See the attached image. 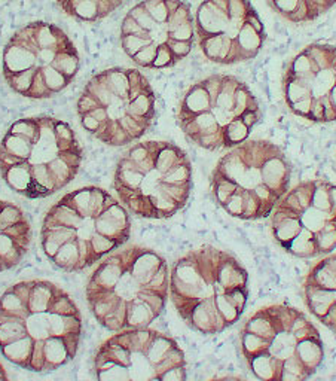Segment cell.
I'll return each mask as SVG.
<instances>
[{"mask_svg":"<svg viewBox=\"0 0 336 381\" xmlns=\"http://www.w3.org/2000/svg\"><path fill=\"white\" fill-rule=\"evenodd\" d=\"M84 322L63 287L42 279L13 283L0 297V353L30 372H52L74 360Z\"/></svg>","mask_w":336,"mask_h":381,"instance_id":"6da1fadb","label":"cell"},{"mask_svg":"<svg viewBox=\"0 0 336 381\" xmlns=\"http://www.w3.org/2000/svg\"><path fill=\"white\" fill-rule=\"evenodd\" d=\"M131 215L116 195L100 187L65 194L45 213L40 248L60 271L81 272L125 246Z\"/></svg>","mask_w":336,"mask_h":381,"instance_id":"7a4b0ae2","label":"cell"},{"mask_svg":"<svg viewBox=\"0 0 336 381\" xmlns=\"http://www.w3.org/2000/svg\"><path fill=\"white\" fill-rule=\"evenodd\" d=\"M85 299L106 331L152 326L170 299V265L154 249L125 245L103 258L91 272Z\"/></svg>","mask_w":336,"mask_h":381,"instance_id":"3957f363","label":"cell"},{"mask_svg":"<svg viewBox=\"0 0 336 381\" xmlns=\"http://www.w3.org/2000/svg\"><path fill=\"white\" fill-rule=\"evenodd\" d=\"M249 297L246 267L220 248H195L170 267V301L183 324L198 333L219 335L238 324Z\"/></svg>","mask_w":336,"mask_h":381,"instance_id":"277c9868","label":"cell"},{"mask_svg":"<svg viewBox=\"0 0 336 381\" xmlns=\"http://www.w3.org/2000/svg\"><path fill=\"white\" fill-rule=\"evenodd\" d=\"M84 149L63 119L21 118L0 142V176L6 187L28 200H43L69 187L81 172Z\"/></svg>","mask_w":336,"mask_h":381,"instance_id":"5b68a950","label":"cell"},{"mask_svg":"<svg viewBox=\"0 0 336 381\" xmlns=\"http://www.w3.org/2000/svg\"><path fill=\"white\" fill-rule=\"evenodd\" d=\"M241 358L254 378L305 381L323 365L325 341L313 319L290 304H269L240 329Z\"/></svg>","mask_w":336,"mask_h":381,"instance_id":"8992f818","label":"cell"},{"mask_svg":"<svg viewBox=\"0 0 336 381\" xmlns=\"http://www.w3.org/2000/svg\"><path fill=\"white\" fill-rule=\"evenodd\" d=\"M112 187L131 216L170 219L189 203L194 188L192 162L173 142L139 140L118 160Z\"/></svg>","mask_w":336,"mask_h":381,"instance_id":"52a82bcc","label":"cell"},{"mask_svg":"<svg viewBox=\"0 0 336 381\" xmlns=\"http://www.w3.org/2000/svg\"><path fill=\"white\" fill-rule=\"evenodd\" d=\"M292 164L286 152L264 139H249L225 152L210 176L216 204L240 221H261L290 189Z\"/></svg>","mask_w":336,"mask_h":381,"instance_id":"ba28073f","label":"cell"},{"mask_svg":"<svg viewBox=\"0 0 336 381\" xmlns=\"http://www.w3.org/2000/svg\"><path fill=\"white\" fill-rule=\"evenodd\" d=\"M81 127L106 146L142 140L157 118V94L139 67H111L91 76L76 101Z\"/></svg>","mask_w":336,"mask_h":381,"instance_id":"9c48e42d","label":"cell"},{"mask_svg":"<svg viewBox=\"0 0 336 381\" xmlns=\"http://www.w3.org/2000/svg\"><path fill=\"white\" fill-rule=\"evenodd\" d=\"M176 118L188 142L216 152L249 140L262 111L246 82L213 73L186 89Z\"/></svg>","mask_w":336,"mask_h":381,"instance_id":"30bf717a","label":"cell"},{"mask_svg":"<svg viewBox=\"0 0 336 381\" xmlns=\"http://www.w3.org/2000/svg\"><path fill=\"white\" fill-rule=\"evenodd\" d=\"M82 66L79 50L63 28L48 21L20 27L6 42L2 73L8 87L24 99L58 96L76 79Z\"/></svg>","mask_w":336,"mask_h":381,"instance_id":"8fae6325","label":"cell"},{"mask_svg":"<svg viewBox=\"0 0 336 381\" xmlns=\"http://www.w3.org/2000/svg\"><path fill=\"white\" fill-rule=\"evenodd\" d=\"M119 43L139 69H172L194 50L195 17L185 0H140L121 23Z\"/></svg>","mask_w":336,"mask_h":381,"instance_id":"7c38bea8","label":"cell"},{"mask_svg":"<svg viewBox=\"0 0 336 381\" xmlns=\"http://www.w3.org/2000/svg\"><path fill=\"white\" fill-rule=\"evenodd\" d=\"M276 245L299 259L323 258L336 250V185L325 179L299 182L269 215Z\"/></svg>","mask_w":336,"mask_h":381,"instance_id":"4fadbf2b","label":"cell"},{"mask_svg":"<svg viewBox=\"0 0 336 381\" xmlns=\"http://www.w3.org/2000/svg\"><path fill=\"white\" fill-rule=\"evenodd\" d=\"M100 381H183L188 360L180 344L150 326L113 332L93 359Z\"/></svg>","mask_w":336,"mask_h":381,"instance_id":"5bb4252c","label":"cell"},{"mask_svg":"<svg viewBox=\"0 0 336 381\" xmlns=\"http://www.w3.org/2000/svg\"><path fill=\"white\" fill-rule=\"evenodd\" d=\"M289 112L315 124L336 121V47L315 42L290 58L283 73Z\"/></svg>","mask_w":336,"mask_h":381,"instance_id":"9a60e30c","label":"cell"},{"mask_svg":"<svg viewBox=\"0 0 336 381\" xmlns=\"http://www.w3.org/2000/svg\"><path fill=\"white\" fill-rule=\"evenodd\" d=\"M231 12L225 32L198 40L196 45L208 62L234 66L254 60L267 42V28L250 0H228Z\"/></svg>","mask_w":336,"mask_h":381,"instance_id":"2e32d148","label":"cell"},{"mask_svg":"<svg viewBox=\"0 0 336 381\" xmlns=\"http://www.w3.org/2000/svg\"><path fill=\"white\" fill-rule=\"evenodd\" d=\"M302 295L310 314L336 333V253L318 258L303 277Z\"/></svg>","mask_w":336,"mask_h":381,"instance_id":"e0dca14e","label":"cell"},{"mask_svg":"<svg viewBox=\"0 0 336 381\" xmlns=\"http://www.w3.org/2000/svg\"><path fill=\"white\" fill-rule=\"evenodd\" d=\"M33 228L21 207L0 200V272L18 267L32 246Z\"/></svg>","mask_w":336,"mask_h":381,"instance_id":"ac0fdd59","label":"cell"},{"mask_svg":"<svg viewBox=\"0 0 336 381\" xmlns=\"http://www.w3.org/2000/svg\"><path fill=\"white\" fill-rule=\"evenodd\" d=\"M274 12L292 24H308L329 12L336 0H267Z\"/></svg>","mask_w":336,"mask_h":381,"instance_id":"d6986e66","label":"cell"},{"mask_svg":"<svg viewBox=\"0 0 336 381\" xmlns=\"http://www.w3.org/2000/svg\"><path fill=\"white\" fill-rule=\"evenodd\" d=\"M125 0H55L57 8L78 23H100L116 12Z\"/></svg>","mask_w":336,"mask_h":381,"instance_id":"ffe728a7","label":"cell"},{"mask_svg":"<svg viewBox=\"0 0 336 381\" xmlns=\"http://www.w3.org/2000/svg\"><path fill=\"white\" fill-rule=\"evenodd\" d=\"M0 380H8V374L6 370L2 363H0Z\"/></svg>","mask_w":336,"mask_h":381,"instance_id":"44dd1931","label":"cell"}]
</instances>
